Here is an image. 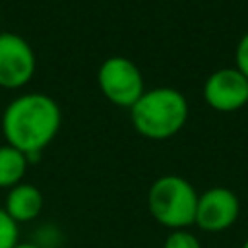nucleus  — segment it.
<instances>
[{"instance_id":"nucleus-9","label":"nucleus","mask_w":248,"mask_h":248,"mask_svg":"<svg viewBox=\"0 0 248 248\" xmlns=\"http://www.w3.org/2000/svg\"><path fill=\"white\" fill-rule=\"evenodd\" d=\"M29 157L19 149L4 143L0 145V188H14L27 172Z\"/></svg>"},{"instance_id":"nucleus-6","label":"nucleus","mask_w":248,"mask_h":248,"mask_svg":"<svg viewBox=\"0 0 248 248\" xmlns=\"http://www.w3.org/2000/svg\"><path fill=\"white\" fill-rule=\"evenodd\" d=\"M238 215V196L225 186H213L198 196L194 225H198L205 232H221L231 229L236 223Z\"/></svg>"},{"instance_id":"nucleus-11","label":"nucleus","mask_w":248,"mask_h":248,"mask_svg":"<svg viewBox=\"0 0 248 248\" xmlns=\"http://www.w3.org/2000/svg\"><path fill=\"white\" fill-rule=\"evenodd\" d=\"M163 248H202L198 236L188 229H174L167 234Z\"/></svg>"},{"instance_id":"nucleus-10","label":"nucleus","mask_w":248,"mask_h":248,"mask_svg":"<svg viewBox=\"0 0 248 248\" xmlns=\"http://www.w3.org/2000/svg\"><path fill=\"white\" fill-rule=\"evenodd\" d=\"M19 242V227L17 223L0 209V248H14Z\"/></svg>"},{"instance_id":"nucleus-13","label":"nucleus","mask_w":248,"mask_h":248,"mask_svg":"<svg viewBox=\"0 0 248 248\" xmlns=\"http://www.w3.org/2000/svg\"><path fill=\"white\" fill-rule=\"evenodd\" d=\"M14 248H39L37 244H31V242H17Z\"/></svg>"},{"instance_id":"nucleus-14","label":"nucleus","mask_w":248,"mask_h":248,"mask_svg":"<svg viewBox=\"0 0 248 248\" xmlns=\"http://www.w3.org/2000/svg\"><path fill=\"white\" fill-rule=\"evenodd\" d=\"M242 248H248V238L244 240V244H242Z\"/></svg>"},{"instance_id":"nucleus-7","label":"nucleus","mask_w":248,"mask_h":248,"mask_svg":"<svg viewBox=\"0 0 248 248\" xmlns=\"http://www.w3.org/2000/svg\"><path fill=\"white\" fill-rule=\"evenodd\" d=\"M203 101L217 112H234L248 105V78L236 68H219L203 83Z\"/></svg>"},{"instance_id":"nucleus-8","label":"nucleus","mask_w":248,"mask_h":248,"mask_svg":"<svg viewBox=\"0 0 248 248\" xmlns=\"http://www.w3.org/2000/svg\"><path fill=\"white\" fill-rule=\"evenodd\" d=\"M43 203H45V198L37 186L19 182L8 190L4 209L16 223H25L35 219L43 211Z\"/></svg>"},{"instance_id":"nucleus-2","label":"nucleus","mask_w":248,"mask_h":248,"mask_svg":"<svg viewBox=\"0 0 248 248\" xmlns=\"http://www.w3.org/2000/svg\"><path fill=\"white\" fill-rule=\"evenodd\" d=\"M134 130L147 140H169L176 136L188 120V101L174 87H155L130 107Z\"/></svg>"},{"instance_id":"nucleus-1","label":"nucleus","mask_w":248,"mask_h":248,"mask_svg":"<svg viewBox=\"0 0 248 248\" xmlns=\"http://www.w3.org/2000/svg\"><path fill=\"white\" fill-rule=\"evenodd\" d=\"M62 124L58 103L45 93H23L16 97L2 114L6 143L35 161L50 145Z\"/></svg>"},{"instance_id":"nucleus-12","label":"nucleus","mask_w":248,"mask_h":248,"mask_svg":"<svg viewBox=\"0 0 248 248\" xmlns=\"http://www.w3.org/2000/svg\"><path fill=\"white\" fill-rule=\"evenodd\" d=\"M234 68L240 70L248 78V31L240 37L236 50H234Z\"/></svg>"},{"instance_id":"nucleus-4","label":"nucleus","mask_w":248,"mask_h":248,"mask_svg":"<svg viewBox=\"0 0 248 248\" xmlns=\"http://www.w3.org/2000/svg\"><path fill=\"white\" fill-rule=\"evenodd\" d=\"M97 81L105 99L122 108H130L145 91L138 64L118 54L103 60L97 72Z\"/></svg>"},{"instance_id":"nucleus-3","label":"nucleus","mask_w":248,"mask_h":248,"mask_svg":"<svg viewBox=\"0 0 248 248\" xmlns=\"http://www.w3.org/2000/svg\"><path fill=\"white\" fill-rule=\"evenodd\" d=\"M198 196L194 184L184 176L163 174L149 186L147 209L159 225L170 231L188 229L196 219Z\"/></svg>"},{"instance_id":"nucleus-5","label":"nucleus","mask_w":248,"mask_h":248,"mask_svg":"<svg viewBox=\"0 0 248 248\" xmlns=\"http://www.w3.org/2000/svg\"><path fill=\"white\" fill-rule=\"evenodd\" d=\"M37 58L31 45L16 33L0 31V87L19 89L35 76Z\"/></svg>"}]
</instances>
